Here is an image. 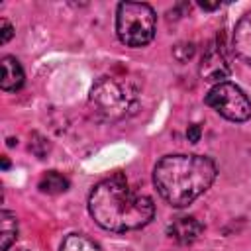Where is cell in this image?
<instances>
[{"mask_svg": "<svg viewBox=\"0 0 251 251\" xmlns=\"http://www.w3.org/2000/svg\"><path fill=\"white\" fill-rule=\"evenodd\" d=\"M88 212L100 227L124 233L147 226L155 216V204L149 196L131 190L124 175L116 173L92 188Z\"/></svg>", "mask_w": 251, "mask_h": 251, "instance_id": "cell-1", "label": "cell"}, {"mask_svg": "<svg viewBox=\"0 0 251 251\" xmlns=\"http://www.w3.org/2000/svg\"><path fill=\"white\" fill-rule=\"evenodd\" d=\"M216 178V165L202 155H167L153 169V182L175 208L192 204Z\"/></svg>", "mask_w": 251, "mask_h": 251, "instance_id": "cell-2", "label": "cell"}, {"mask_svg": "<svg viewBox=\"0 0 251 251\" xmlns=\"http://www.w3.org/2000/svg\"><path fill=\"white\" fill-rule=\"evenodd\" d=\"M90 108L104 122H116L127 116L137 102V88L124 78L102 76L90 90Z\"/></svg>", "mask_w": 251, "mask_h": 251, "instance_id": "cell-3", "label": "cell"}, {"mask_svg": "<svg viewBox=\"0 0 251 251\" xmlns=\"http://www.w3.org/2000/svg\"><path fill=\"white\" fill-rule=\"evenodd\" d=\"M157 16L149 4L143 2H122L116 12V33L118 39L127 47H143L155 35Z\"/></svg>", "mask_w": 251, "mask_h": 251, "instance_id": "cell-4", "label": "cell"}, {"mask_svg": "<svg viewBox=\"0 0 251 251\" xmlns=\"http://www.w3.org/2000/svg\"><path fill=\"white\" fill-rule=\"evenodd\" d=\"M206 104L229 122H245L251 118V100L233 82H218L206 94Z\"/></svg>", "mask_w": 251, "mask_h": 251, "instance_id": "cell-5", "label": "cell"}, {"mask_svg": "<svg viewBox=\"0 0 251 251\" xmlns=\"http://www.w3.org/2000/svg\"><path fill=\"white\" fill-rule=\"evenodd\" d=\"M200 75L210 82H224V78L229 75V63L220 39L210 43L204 51L200 61Z\"/></svg>", "mask_w": 251, "mask_h": 251, "instance_id": "cell-6", "label": "cell"}, {"mask_svg": "<svg viewBox=\"0 0 251 251\" xmlns=\"http://www.w3.org/2000/svg\"><path fill=\"white\" fill-rule=\"evenodd\" d=\"M231 47L233 53L247 65H251V12L241 16V20L235 24L233 35H231Z\"/></svg>", "mask_w": 251, "mask_h": 251, "instance_id": "cell-7", "label": "cell"}, {"mask_svg": "<svg viewBox=\"0 0 251 251\" xmlns=\"http://www.w3.org/2000/svg\"><path fill=\"white\" fill-rule=\"evenodd\" d=\"M204 231V226L192 218V216H182V218H176L171 226H169V235L171 239H175L176 243L180 245H188V243H194L200 233Z\"/></svg>", "mask_w": 251, "mask_h": 251, "instance_id": "cell-8", "label": "cell"}, {"mask_svg": "<svg viewBox=\"0 0 251 251\" xmlns=\"http://www.w3.org/2000/svg\"><path fill=\"white\" fill-rule=\"evenodd\" d=\"M24 69L20 65V61L16 57H2V78H0V86L6 92H14L18 88H22L24 84Z\"/></svg>", "mask_w": 251, "mask_h": 251, "instance_id": "cell-9", "label": "cell"}, {"mask_svg": "<svg viewBox=\"0 0 251 251\" xmlns=\"http://www.w3.org/2000/svg\"><path fill=\"white\" fill-rule=\"evenodd\" d=\"M67 188H69V180L61 173H57V171L45 173L41 176V180H39V190L41 192H47V194H61Z\"/></svg>", "mask_w": 251, "mask_h": 251, "instance_id": "cell-10", "label": "cell"}, {"mask_svg": "<svg viewBox=\"0 0 251 251\" xmlns=\"http://www.w3.org/2000/svg\"><path fill=\"white\" fill-rule=\"evenodd\" d=\"M18 237V220L10 210H2V251H8Z\"/></svg>", "mask_w": 251, "mask_h": 251, "instance_id": "cell-11", "label": "cell"}, {"mask_svg": "<svg viewBox=\"0 0 251 251\" xmlns=\"http://www.w3.org/2000/svg\"><path fill=\"white\" fill-rule=\"evenodd\" d=\"M61 251H100V247L82 233H71L63 239Z\"/></svg>", "mask_w": 251, "mask_h": 251, "instance_id": "cell-12", "label": "cell"}, {"mask_svg": "<svg viewBox=\"0 0 251 251\" xmlns=\"http://www.w3.org/2000/svg\"><path fill=\"white\" fill-rule=\"evenodd\" d=\"M14 35V27L8 20H2V35H0V43H6L10 37Z\"/></svg>", "mask_w": 251, "mask_h": 251, "instance_id": "cell-13", "label": "cell"}, {"mask_svg": "<svg viewBox=\"0 0 251 251\" xmlns=\"http://www.w3.org/2000/svg\"><path fill=\"white\" fill-rule=\"evenodd\" d=\"M200 126H196V124H192V126H188V129H186V137H188V141H192V143H196L198 139H200Z\"/></svg>", "mask_w": 251, "mask_h": 251, "instance_id": "cell-14", "label": "cell"}, {"mask_svg": "<svg viewBox=\"0 0 251 251\" xmlns=\"http://www.w3.org/2000/svg\"><path fill=\"white\" fill-rule=\"evenodd\" d=\"M18 251H25V249H18Z\"/></svg>", "mask_w": 251, "mask_h": 251, "instance_id": "cell-15", "label": "cell"}]
</instances>
